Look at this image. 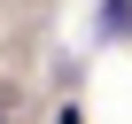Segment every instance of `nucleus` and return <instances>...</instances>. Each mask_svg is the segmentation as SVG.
Returning <instances> with one entry per match:
<instances>
[{"mask_svg": "<svg viewBox=\"0 0 132 124\" xmlns=\"http://www.w3.org/2000/svg\"><path fill=\"white\" fill-rule=\"evenodd\" d=\"M101 31H109V39L132 31V0H101Z\"/></svg>", "mask_w": 132, "mask_h": 124, "instance_id": "f257e3e1", "label": "nucleus"}, {"mask_svg": "<svg viewBox=\"0 0 132 124\" xmlns=\"http://www.w3.org/2000/svg\"><path fill=\"white\" fill-rule=\"evenodd\" d=\"M54 124H86V116H78V109H62V116H54Z\"/></svg>", "mask_w": 132, "mask_h": 124, "instance_id": "f03ea898", "label": "nucleus"}, {"mask_svg": "<svg viewBox=\"0 0 132 124\" xmlns=\"http://www.w3.org/2000/svg\"><path fill=\"white\" fill-rule=\"evenodd\" d=\"M0 109H8V93H0ZM0 124H8V116H0Z\"/></svg>", "mask_w": 132, "mask_h": 124, "instance_id": "7ed1b4c3", "label": "nucleus"}]
</instances>
